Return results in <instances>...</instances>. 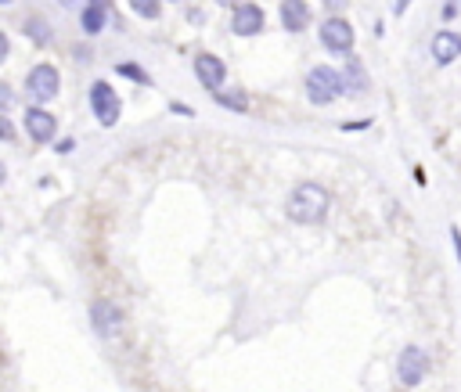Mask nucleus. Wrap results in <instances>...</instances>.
I'll return each mask as SVG.
<instances>
[{"label": "nucleus", "mask_w": 461, "mask_h": 392, "mask_svg": "<svg viewBox=\"0 0 461 392\" xmlns=\"http://www.w3.org/2000/svg\"><path fill=\"white\" fill-rule=\"evenodd\" d=\"M328 205H331V198H328V191L321 187V183H295L292 187V194H288V219L292 223H303V227H310V223H321L324 216H328Z\"/></svg>", "instance_id": "nucleus-1"}, {"label": "nucleus", "mask_w": 461, "mask_h": 392, "mask_svg": "<svg viewBox=\"0 0 461 392\" xmlns=\"http://www.w3.org/2000/svg\"><path fill=\"white\" fill-rule=\"evenodd\" d=\"M58 90H61V72H58V65L40 61V65H32V68H29V76H25V94H29L36 104L54 101V97H58Z\"/></svg>", "instance_id": "nucleus-2"}, {"label": "nucleus", "mask_w": 461, "mask_h": 392, "mask_svg": "<svg viewBox=\"0 0 461 392\" xmlns=\"http://www.w3.org/2000/svg\"><path fill=\"white\" fill-rule=\"evenodd\" d=\"M342 94V79H339V72L331 68V65H313L310 72H306V97L313 101V104H331L335 97Z\"/></svg>", "instance_id": "nucleus-3"}, {"label": "nucleus", "mask_w": 461, "mask_h": 392, "mask_svg": "<svg viewBox=\"0 0 461 392\" xmlns=\"http://www.w3.org/2000/svg\"><path fill=\"white\" fill-rule=\"evenodd\" d=\"M90 111H94V119H97V126H115L119 122V111H122V101H119V94L104 83V79H97L94 86H90Z\"/></svg>", "instance_id": "nucleus-4"}, {"label": "nucleus", "mask_w": 461, "mask_h": 392, "mask_svg": "<svg viewBox=\"0 0 461 392\" xmlns=\"http://www.w3.org/2000/svg\"><path fill=\"white\" fill-rule=\"evenodd\" d=\"M425 374H429V356H425V349H421V345H407V349L400 352V360H396V378H400V385H403V388H414V385H421Z\"/></svg>", "instance_id": "nucleus-5"}, {"label": "nucleus", "mask_w": 461, "mask_h": 392, "mask_svg": "<svg viewBox=\"0 0 461 392\" xmlns=\"http://www.w3.org/2000/svg\"><path fill=\"white\" fill-rule=\"evenodd\" d=\"M321 43L331 54H349L353 50V25L342 14H331L321 22Z\"/></svg>", "instance_id": "nucleus-6"}, {"label": "nucleus", "mask_w": 461, "mask_h": 392, "mask_svg": "<svg viewBox=\"0 0 461 392\" xmlns=\"http://www.w3.org/2000/svg\"><path fill=\"white\" fill-rule=\"evenodd\" d=\"M90 324L101 338H119L122 334V313L112 298H94L90 302Z\"/></svg>", "instance_id": "nucleus-7"}, {"label": "nucleus", "mask_w": 461, "mask_h": 392, "mask_svg": "<svg viewBox=\"0 0 461 392\" xmlns=\"http://www.w3.org/2000/svg\"><path fill=\"white\" fill-rule=\"evenodd\" d=\"M263 25H267V14H263V7L256 0H249V4L230 11V32L234 36H259Z\"/></svg>", "instance_id": "nucleus-8"}, {"label": "nucleus", "mask_w": 461, "mask_h": 392, "mask_svg": "<svg viewBox=\"0 0 461 392\" xmlns=\"http://www.w3.org/2000/svg\"><path fill=\"white\" fill-rule=\"evenodd\" d=\"M194 79H198L205 90L220 94V90H223V79H227V65H223V58L202 50V54L194 58Z\"/></svg>", "instance_id": "nucleus-9"}, {"label": "nucleus", "mask_w": 461, "mask_h": 392, "mask_svg": "<svg viewBox=\"0 0 461 392\" xmlns=\"http://www.w3.org/2000/svg\"><path fill=\"white\" fill-rule=\"evenodd\" d=\"M25 133H29V140H36V144H50V140L58 137V119H54L47 108L32 104V108H25Z\"/></svg>", "instance_id": "nucleus-10"}, {"label": "nucleus", "mask_w": 461, "mask_h": 392, "mask_svg": "<svg viewBox=\"0 0 461 392\" xmlns=\"http://www.w3.org/2000/svg\"><path fill=\"white\" fill-rule=\"evenodd\" d=\"M454 58H461V32H454V29L432 32V61L436 65H450Z\"/></svg>", "instance_id": "nucleus-11"}, {"label": "nucleus", "mask_w": 461, "mask_h": 392, "mask_svg": "<svg viewBox=\"0 0 461 392\" xmlns=\"http://www.w3.org/2000/svg\"><path fill=\"white\" fill-rule=\"evenodd\" d=\"M310 22H313V14H310L306 0H281V25L288 32H306Z\"/></svg>", "instance_id": "nucleus-12"}, {"label": "nucleus", "mask_w": 461, "mask_h": 392, "mask_svg": "<svg viewBox=\"0 0 461 392\" xmlns=\"http://www.w3.org/2000/svg\"><path fill=\"white\" fill-rule=\"evenodd\" d=\"M339 79H342V90H346V94H364V90L371 86L367 68H364V61H357V58H346V65H342Z\"/></svg>", "instance_id": "nucleus-13"}, {"label": "nucleus", "mask_w": 461, "mask_h": 392, "mask_svg": "<svg viewBox=\"0 0 461 392\" xmlns=\"http://www.w3.org/2000/svg\"><path fill=\"white\" fill-rule=\"evenodd\" d=\"M25 36H29L36 47H47V43L54 40V29H50V22H47L43 14H29V18H25Z\"/></svg>", "instance_id": "nucleus-14"}, {"label": "nucleus", "mask_w": 461, "mask_h": 392, "mask_svg": "<svg viewBox=\"0 0 461 392\" xmlns=\"http://www.w3.org/2000/svg\"><path fill=\"white\" fill-rule=\"evenodd\" d=\"M104 25H108V11H101V7H90V4L79 11V29H83L86 36H97Z\"/></svg>", "instance_id": "nucleus-15"}, {"label": "nucleus", "mask_w": 461, "mask_h": 392, "mask_svg": "<svg viewBox=\"0 0 461 392\" xmlns=\"http://www.w3.org/2000/svg\"><path fill=\"white\" fill-rule=\"evenodd\" d=\"M212 101H216L220 108H230V111H249L245 90H220V94H212Z\"/></svg>", "instance_id": "nucleus-16"}, {"label": "nucleus", "mask_w": 461, "mask_h": 392, "mask_svg": "<svg viewBox=\"0 0 461 392\" xmlns=\"http://www.w3.org/2000/svg\"><path fill=\"white\" fill-rule=\"evenodd\" d=\"M115 76H122V79H130V83H137V86H151V76H148L137 61H119V65H115Z\"/></svg>", "instance_id": "nucleus-17"}, {"label": "nucleus", "mask_w": 461, "mask_h": 392, "mask_svg": "<svg viewBox=\"0 0 461 392\" xmlns=\"http://www.w3.org/2000/svg\"><path fill=\"white\" fill-rule=\"evenodd\" d=\"M130 7H133V14H140L148 22H155L162 14V0H130Z\"/></svg>", "instance_id": "nucleus-18"}, {"label": "nucleus", "mask_w": 461, "mask_h": 392, "mask_svg": "<svg viewBox=\"0 0 461 392\" xmlns=\"http://www.w3.org/2000/svg\"><path fill=\"white\" fill-rule=\"evenodd\" d=\"M367 126H371V119H349V122H339L342 133H360V129H367Z\"/></svg>", "instance_id": "nucleus-19"}, {"label": "nucleus", "mask_w": 461, "mask_h": 392, "mask_svg": "<svg viewBox=\"0 0 461 392\" xmlns=\"http://www.w3.org/2000/svg\"><path fill=\"white\" fill-rule=\"evenodd\" d=\"M457 14H461V0H447V4H443V11H439V18H443V22H454Z\"/></svg>", "instance_id": "nucleus-20"}, {"label": "nucleus", "mask_w": 461, "mask_h": 392, "mask_svg": "<svg viewBox=\"0 0 461 392\" xmlns=\"http://www.w3.org/2000/svg\"><path fill=\"white\" fill-rule=\"evenodd\" d=\"M450 241H454V255H457V263H461V230H457V227H450Z\"/></svg>", "instance_id": "nucleus-21"}, {"label": "nucleus", "mask_w": 461, "mask_h": 392, "mask_svg": "<svg viewBox=\"0 0 461 392\" xmlns=\"http://www.w3.org/2000/svg\"><path fill=\"white\" fill-rule=\"evenodd\" d=\"M11 101H14V97H11V86H7V83H0V104H4V108H7V104H11Z\"/></svg>", "instance_id": "nucleus-22"}, {"label": "nucleus", "mask_w": 461, "mask_h": 392, "mask_svg": "<svg viewBox=\"0 0 461 392\" xmlns=\"http://www.w3.org/2000/svg\"><path fill=\"white\" fill-rule=\"evenodd\" d=\"M0 137H4V140H11V137H14V129H11V119H0Z\"/></svg>", "instance_id": "nucleus-23"}, {"label": "nucleus", "mask_w": 461, "mask_h": 392, "mask_svg": "<svg viewBox=\"0 0 461 392\" xmlns=\"http://www.w3.org/2000/svg\"><path fill=\"white\" fill-rule=\"evenodd\" d=\"M90 7H101V11H112L115 7V0H86Z\"/></svg>", "instance_id": "nucleus-24"}, {"label": "nucleus", "mask_w": 461, "mask_h": 392, "mask_svg": "<svg viewBox=\"0 0 461 392\" xmlns=\"http://www.w3.org/2000/svg\"><path fill=\"white\" fill-rule=\"evenodd\" d=\"M72 147H76V140H72V137H65V140H58V151H61V155H65V151H72Z\"/></svg>", "instance_id": "nucleus-25"}, {"label": "nucleus", "mask_w": 461, "mask_h": 392, "mask_svg": "<svg viewBox=\"0 0 461 392\" xmlns=\"http://www.w3.org/2000/svg\"><path fill=\"white\" fill-rule=\"evenodd\" d=\"M411 7V0H393V14H403Z\"/></svg>", "instance_id": "nucleus-26"}, {"label": "nucleus", "mask_w": 461, "mask_h": 392, "mask_svg": "<svg viewBox=\"0 0 461 392\" xmlns=\"http://www.w3.org/2000/svg\"><path fill=\"white\" fill-rule=\"evenodd\" d=\"M216 4H220V7H230V11H234V7H241V0H216Z\"/></svg>", "instance_id": "nucleus-27"}, {"label": "nucleus", "mask_w": 461, "mask_h": 392, "mask_svg": "<svg viewBox=\"0 0 461 392\" xmlns=\"http://www.w3.org/2000/svg\"><path fill=\"white\" fill-rule=\"evenodd\" d=\"M61 4H72V0H61Z\"/></svg>", "instance_id": "nucleus-28"}, {"label": "nucleus", "mask_w": 461, "mask_h": 392, "mask_svg": "<svg viewBox=\"0 0 461 392\" xmlns=\"http://www.w3.org/2000/svg\"><path fill=\"white\" fill-rule=\"evenodd\" d=\"M0 4H11V0H0Z\"/></svg>", "instance_id": "nucleus-29"}, {"label": "nucleus", "mask_w": 461, "mask_h": 392, "mask_svg": "<svg viewBox=\"0 0 461 392\" xmlns=\"http://www.w3.org/2000/svg\"><path fill=\"white\" fill-rule=\"evenodd\" d=\"M173 4H180V0H173Z\"/></svg>", "instance_id": "nucleus-30"}]
</instances>
